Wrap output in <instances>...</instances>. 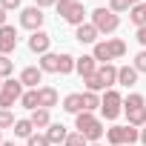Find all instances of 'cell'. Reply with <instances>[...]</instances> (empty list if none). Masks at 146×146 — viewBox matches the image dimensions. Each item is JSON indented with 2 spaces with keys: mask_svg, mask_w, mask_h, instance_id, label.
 I'll return each mask as SVG.
<instances>
[{
  "mask_svg": "<svg viewBox=\"0 0 146 146\" xmlns=\"http://www.w3.org/2000/svg\"><path fill=\"white\" fill-rule=\"evenodd\" d=\"M83 83H86V92H103V89L109 92V89L117 83V66H112V63H100L98 72H95L92 78H86Z\"/></svg>",
  "mask_w": 146,
  "mask_h": 146,
  "instance_id": "6da1fadb",
  "label": "cell"
},
{
  "mask_svg": "<svg viewBox=\"0 0 146 146\" xmlns=\"http://www.w3.org/2000/svg\"><path fill=\"white\" fill-rule=\"evenodd\" d=\"M75 129L89 140V143H98L100 137H103V123H100V117H95V112H80V115H75Z\"/></svg>",
  "mask_w": 146,
  "mask_h": 146,
  "instance_id": "7a4b0ae2",
  "label": "cell"
},
{
  "mask_svg": "<svg viewBox=\"0 0 146 146\" xmlns=\"http://www.w3.org/2000/svg\"><path fill=\"white\" fill-rule=\"evenodd\" d=\"M123 54H126V40H120V37L98 40V43H95V52H92V57L100 60V63H112V60H117V57H123Z\"/></svg>",
  "mask_w": 146,
  "mask_h": 146,
  "instance_id": "3957f363",
  "label": "cell"
},
{
  "mask_svg": "<svg viewBox=\"0 0 146 146\" xmlns=\"http://www.w3.org/2000/svg\"><path fill=\"white\" fill-rule=\"evenodd\" d=\"M57 15H60V20H66L69 26H83V17H86V9H83V3H75V0H57Z\"/></svg>",
  "mask_w": 146,
  "mask_h": 146,
  "instance_id": "277c9868",
  "label": "cell"
},
{
  "mask_svg": "<svg viewBox=\"0 0 146 146\" xmlns=\"http://www.w3.org/2000/svg\"><path fill=\"white\" fill-rule=\"evenodd\" d=\"M106 140H109V146H132V143H137L140 140V129H135V126H112V129H106Z\"/></svg>",
  "mask_w": 146,
  "mask_h": 146,
  "instance_id": "5b68a950",
  "label": "cell"
},
{
  "mask_svg": "<svg viewBox=\"0 0 146 146\" xmlns=\"http://www.w3.org/2000/svg\"><path fill=\"white\" fill-rule=\"evenodd\" d=\"M92 26L100 32V35H112V32H117V26H120V17L112 12V9H95L92 12Z\"/></svg>",
  "mask_w": 146,
  "mask_h": 146,
  "instance_id": "8992f818",
  "label": "cell"
},
{
  "mask_svg": "<svg viewBox=\"0 0 146 146\" xmlns=\"http://www.w3.org/2000/svg\"><path fill=\"white\" fill-rule=\"evenodd\" d=\"M120 112H123V98H120V92L109 89V92L103 95V100H100V115H103L106 120H117Z\"/></svg>",
  "mask_w": 146,
  "mask_h": 146,
  "instance_id": "52a82bcc",
  "label": "cell"
},
{
  "mask_svg": "<svg viewBox=\"0 0 146 146\" xmlns=\"http://www.w3.org/2000/svg\"><path fill=\"white\" fill-rule=\"evenodd\" d=\"M20 98H23V83L15 80V78L3 80V89H0V109H12Z\"/></svg>",
  "mask_w": 146,
  "mask_h": 146,
  "instance_id": "ba28073f",
  "label": "cell"
},
{
  "mask_svg": "<svg viewBox=\"0 0 146 146\" xmlns=\"http://www.w3.org/2000/svg\"><path fill=\"white\" fill-rule=\"evenodd\" d=\"M43 20H46V15H43V9H37V6H26V9L20 12V26L29 29V32H40Z\"/></svg>",
  "mask_w": 146,
  "mask_h": 146,
  "instance_id": "9c48e42d",
  "label": "cell"
},
{
  "mask_svg": "<svg viewBox=\"0 0 146 146\" xmlns=\"http://www.w3.org/2000/svg\"><path fill=\"white\" fill-rule=\"evenodd\" d=\"M17 49V29L15 26H0V54H12Z\"/></svg>",
  "mask_w": 146,
  "mask_h": 146,
  "instance_id": "30bf717a",
  "label": "cell"
},
{
  "mask_svg": "<svg viewBox=\"0 0 146 146\" xmlns=\"http://www.w3.org/2000/svg\"><path fill=\"white\" fill-rule=\"evenodd\" d=\"M49 46H52V37L40 29V32H32V37H29V52H35V54H46L49 52Z\"/></svg>",
  "mask_w": 146,
  "mask_h": 146,
  "instance_id": "8fae6325",
  "label": "cell"
},
{
  "mask_svg": "<svg viewBox=\"0 0 146 146\" xmlns=\"http://www.w3.org/2000/svg\"><path fill=\"white\" fill-rule=\"evenodd\" d=\"M23 86H29V89H37V83L43 80V69L40 66H26L23 72H20V78H17Z\"/></svg>",
  "mask_w": 146,
  "mask_h": 146,
  "instance_id": "7c38bea8",
  "label": "cell"
},
{
  "mask_svg": "<svg viewBox=\"0 0 146 146\" xmlns=\"http://www.w3.org/2000/svg\"><path fill=\"white\" fill-rule=\"evenodd\" d=\"M75 72L86 80V78H92L95 72H98V60H95L92 54H83V57H78V60H75Z\"/></svg>",
  "mask_w": 146,
  "mask_h": 146,
  "instance_id": "4fadbf2b",
  "label": "cell"
},
{
  "mask_svg": "<svg viewBox=\"0 0 146 146\" xmlns=\"http://www.w3.org/2000/svg\"><path fill=\"white\" fill-rule=\"evenodd\" d=\"M37 98H40V109H52V106H57V89L54 86H40L37 89Z\"/></svg>",
  "mask_w": 146,
  "mask_h": 146,
  "instance_id": "5bb4252c",
  "label": "cell"
},
{
  "mask_svg": "<svg viewBox=\"0 0 146 146\" xmlns=\"http://www.w3.org/2000/svg\"><path fill=\"white\" fill-rule=\"evenodd\" d=\"M46 137H49V143H52V146H57V143H66V137H69V129H66L63 123H52V126L46 129Z\"/></svg>",
  "mask_w": 146,
  "mask_h": 146,
  "instance_id": "9a60e30c",
  "label": "cell"
},
{
  "mask_svg": "<svg viewBox=\"0 0 146 146\" xmlns=\"http://www.w3.org/2000/svg\"><path fill=\"white\" fill-rule=\"evenodd\" d=\"M137 75H140V72H137L135 66H120V69H117V83L129 89V86L137 83Z\"/></svg>",
  "mask_w": 146,
  "mask_h": 146,
  "instance_id": "2e32d148",
  "label": "cell"
},
{
  "mask_svg": "<svg viewBox=\"0 0 146 146\" xmlns=\"http://www.w3.org/2000/svg\"><path fill=\"white\" fill-rule=\"evenodd\" d=\"M63 109H66L69 115H80V112H83V95H80V92L66 95V98H63Z\"/></svg>",
  "mask_w": 146,
  "mask_h": 146,
  "instance_id": "e0dca14e",
  "label": "cell"
},
{
  "mask_svg": "<svg viewBox=\"0 0 146 146\" xmlns=\"http://www.w3.org/2000/svg\"><path fill=\"white\" fill-rule=\"evenodd\" d=\"M98 35H100V32H98L92 23H83V26L75 29V37H78L80 43H98Z\"/></svg>",
  "mask_w": 146,
  "mask_h": 146,
  "instance_id": "ac0fdd59",
  "label": "cell"
},
{
  "mask_svg": "<svg viewBox=\"0 0 146 146\" xmlns=\"http://www.w3.org/2000/svg\"><path fill=\"white\" fill-rule=\"evenodd\" d=\"M126 120H129V126H135V129H143V126H146V106L126 109Z\"/></svg>",
  "mask_w": 146,
  "mask_h": 146,
  "instance_id": "d6986e66",
  "label": "cell"
},
{
  "mask_svg": "<svg viewBox=\"0 0 146 146\" xmlns=\"http://www.w3.org/2000/svg\"><path fill=\"white\" fill-rule=\"evenodd\" d=\"M40 69H43V72H52V75H60V54L46 52V54L40 57Z\"/></svg>",
  "mask_w": 146,
  "mask_h": 146,
  "instance_id": "ffe728a7",
  "label": "cell"
},
{
  "mask_svg": "<svg viewBox=\"0 0 146 146\" xmlns=\"http://www.w3.org/2000/svg\"><path fill=\"white\" fill-rule=\"evenodd\" d=\"M29 120L35 123V129H49V126H52V115H49V109H35Z\"/></svg>",
  "mask_w": 146,
  "mask_h": 146,
  "instance_id": "44dd1931",
  "label": "cell"
},
{
  "mask_svg": "<svg viewBox=\"0 0 146 146\" xmlns=\"http://www.w3.org/2000/svg\"><path fill=\"white\" fill-rule=\"evenodd\" d=\"M129 20L140 29V26H146V0H143V3H137L135 9H129Z\"/></svg>",
  "mask_w": 146,
  "mask_h": 146,
  "instance_id": "7402d4cb",
  "label": "cell"
},
{
  "mask_svg": "<svg viewBox=\"0 0 146 146\" xmlns=\"http://www.w3.org/2000/svg\"><path fill=\"white\" fill-rule=\"evenodd\" d=\"M20 106H23V109H29V112L40 109V98H37V89H29V92H23V98H20Z\"/></svg>",
  "mask_w": 146,
  "mask_h": 146,
  "instance_id": "603a6c76",
  "label": "cell"
},
{
  "mask_svg": "<svg viewBox=\"0 0 146 146\" xmlns=\"http://www.w3.org/2000/svg\"><path fill=\"white\" fill-rule=\"evenodd\" d=\"M15 135H17V137H26V140H29V137L35 135V123H32L29 117H20V120L15 123Z\"/></svg>",
  "mask_w": 146,
  "mask_h": 146,
  "instance_id": "cb8c5ba5",
  "label": "cell"
},
{
  "mask_svg": "<svg viewBox=\"0 0 146 146\" xmlns=\"http://www.w3.org/2000/svg\"><path fill=\"white\" fill-rule=\"evenodd\" d=\"M137 3H143V0H109V9H112L115 15H120V12H129V9H135Z\"/></svg>",
  "mask_w": 146,
  "mask_h": 146,
  "instance_id": "d4e9b609",
  "label": "cell"
},
{
  "mask_svg": "<svg viewBox=\"0 0 146 146\" xmlns=\"http://www.w3.org/2000/svg\"><path fill=\"white\" fill-rule=\"evenodd\" d=\"M83 95V112H95V109H100V98H98V92H80Z\"/></svg>",
  "mask_w": 146,
  "mask_h": 146,
  "instance_id": "484cf974",
  "label": "cell"
},
{
  "mask_svg": "<svg viewBox=\"0 0 146 146\" xmlns=\"http://www.w3.org/2000/svg\"><path fill=\"white\" fill-rule=\"evenodd\" d=\"M137 106H146V100H143V95H137V92H132V95H126V98H123V112H126V109H137Z\"/></svg>",
  "mask_w": 146,
  "mask_h": 146,
  "instance_id": "4316f807",
  "label": "cell"
},
{
  "mask_svg": "<svg viewBox=\"0 0 146 146\" xmlns=\"http://www.w3.org/2000/svg\"><path fill=\"white\" fill-rule=\"evenodd\" d=\"M75 60H78V57L60 52V75H72V72H75Z\"/></svg>",
  "mask_w": 146,
  "mask_h": 146,
  "instance_id": "83f0119b",
  "label": "cell"
},
{
  "mask_svg": "<svg viewBox=\"0 0 146 146\" xmlns=\"http://www.w3.org/2000/svg\"><path fill=\"white\" fill-rule=\"evenodd\" d=\"M15 72V63L9 60V54H0V78L3 80H9V75Z\"/></svg>",
  "mask_w": 146,
  "mask_h": 146,
  "instance_id": "f1b7e54d",
  "label": "cell"
},
{
  "mask_svg": "<svg viewBox=\"0 0 146 146\" xmlns=\"http://www.w3.org/2000/svg\"><path fill=\"white\" fill-rule=\"evenodd\" d=\"M15 115L9 112V109H0V129H15Z\"/></svg>",
  "mask_w": 146,
  "mask_h": 146,
  "instance_id": "f546056e",
  "label": "cell"
},
{
  "mask_svg": "<svg viewBox=\"0 0 146 146\" xmlns=\"http://www.w3.org/2000/svg\"><path fill=\"white\" fill-rule=\"evenodd\" d=\"M63 146H89V140H86L80 132H69V137H66Z\"/></svg>",
  "mask_w": 146,
  "mask_h": 146,
  "instance_id": "4dcf8cb0",
  "label": "cell"
},
{
  "mask_svg": "<svg viewBox=\"0 0 146 146\" xmlns=\"http://www.w3.org/2000/svg\"><path fill=\"white\" fill-rule=\"evenodd\" d=\"M26 143H29V146H52V143H49V137H46V135H32V137H29V140H26Z\"/></svg>",
  "mask_w": 146,
  "mask_h": 146,
  "instance_id": "1f68e13d",
  "label": "cell"
},
{
  "mask_svg": "<svg viewBox=\"0 0 146 146\" xmlns=\"http://www.w3.org/2000/svg\"><path fill=\"white\" fill-rule=\"evenodd\" d=\"M132 66H135V69H137V72H146V49H143V52H137V54H135V63H132Z\"/></svg>",
  "mask_w": 146,
  "mask_h": 146,
  "instance_id": "d6a6232c",
  "label": "cell"
},
{
  "mask_svg": "<svg viewBox=\"0 0 146 146\" xmlns=\"http://www.w3.org/2000/svg\"><path fill=\"white\" fill-rule=\"evenodd\" d=\"M20 3H23V0H0V6H3L6 12H12V9H20Z\"/></svg>",
  "mask_w": 146,
  "mask_h": 146,
  "instance_id": "836d02e7",
  "label": "cell"
},
{
  "mask_svg": "<svg viewBox=\"0 0 146 146\" xmlns=\"http://www.w3.org/2000/svg\"><path fill=\"white\" fill-rule=\"evenodd\" d=\"M135 37H137V43H140V46H143V49H146V26H140V29H137V35H135Z\"/></svg>",
  "mask_w": 146,
  "mask_h": 146,
  "instance_id": "e575fe53",
  "label": "cell"
},
{
  "mask_svg": "<svg viewBox=\"0 0 146 146\" xmlns=\"http://www.w3.org/2000/svg\"><path fill=\"white\" fill-rule=\"evenodd\" d=\"M37 9H49V6H57V0H35Z\"/></svg>",
  "mask_w": 146,
  "mask_h": 146,
  "instance_id": "d590c367",
  "label": "cell"
},
{
  "mask_svg": "<svg viewBox=\"0 0 146 146\" xmlns=\"http://www.w3.org/2000/svg\"><path fill=\"white\" fill-rule=\"evenodd\" d=\"M0 26H6V9L0 6Z\"/></svg>",
  "mask_w": 146,
  "mask_h": 146,
  "instance_id": "8d00e7d4",
  "label": "cell"
},
{
  "mask_svg": "<svg viewBox=\"0 0 146 146\" xmlns=\"http://www.w3.org/2000/svg\"><path fill=\"white\" fill-rule=\"evenodd\" d=\"M140 143H143V146H146V126H143V129H140Z\"/></svg>",
  "mask_w": 146,
  "mask_h": 146,
  "instance_id": "74e56055",
  "label": "cell"
},
{
  "mask_svg": "<svg viewBox=\"0 0 146 146\" xmlns=\"http://www.w3.org/2000/svg\"><path fill=\"white\" fill-rule=\"evenodd\" d=\"M0 146H15V143H9V140H3V143H0Z\"/></svg>",
  "mask_w": 146,
  "mask_h": 146,
  "instance_id": "f35d334b",
  "label": "cell"
},
{
  "mask_svg": "<svg viewBox=\"0 0 146 146\" xmlns=\"http://www.w3.org/2000/svg\"><path fill=\"white\" fill-rule=\"evenodd\" d=\"M0 143H3V129H0Z\"/></svg>",
  "mask_w": 146,
  "mask_h": 146,
  "instance_id": "ab89813d",
  "label": "cell"
},
{
  "mask_svg": "<svg viewBox=\"0 0 146 146\" xmlns=\"http://www.w3.org/2000/svg\"><path fill=\"white\" fill-rule=\"evenodd\" d=\"M89 146H103V143H89Z\"/></svg>",
  "mask_w": 146,
  "mask_h": 146,
  "instance_id": "60d3db41",
  "label": "cell"
},
{
  "mask_svg": "<svg viewBox=\"0 0 146 146\" xmlns=\"http://www.w3.org/2000/svg\"><path fill=\"white\" fill-rule=\"evenodd\" d=\"M0 89H3V78H0Z\"/></svg>",
  "mask_w": 146,
  "mask_h": 146,
  "instance_id": "b9f144b4",
  "label": "cell"
},
{
  "mask_svg": "<svg viewBox=\"0 0 146 146\" xmlns=\"http://www.w3.org/2000/svg\"><path fill=\"white\" fill-rule=\"evenodd\" d=\"M75 3H83V0H75Z\"/></svg>",
  "mask_w": 146,
  "mask_h": 146,
  "instance_id": "7bdbcfd3",
  "label": "cell"
},
{
  "mask_svg": "<svg viewBox=\"0 0 146 146\" xmlns=\"http://www.w3.org/2000/svg\"><path fill=\"white\" fill-rule=\"evenodd\" d=\"M132 146H137V143H132Z\"/></svg>",
  "mask_w": 146,
  "mask_h": 146,
  "instance_id": "ee69618b",
  "label": "cell"
}]
</instances>
